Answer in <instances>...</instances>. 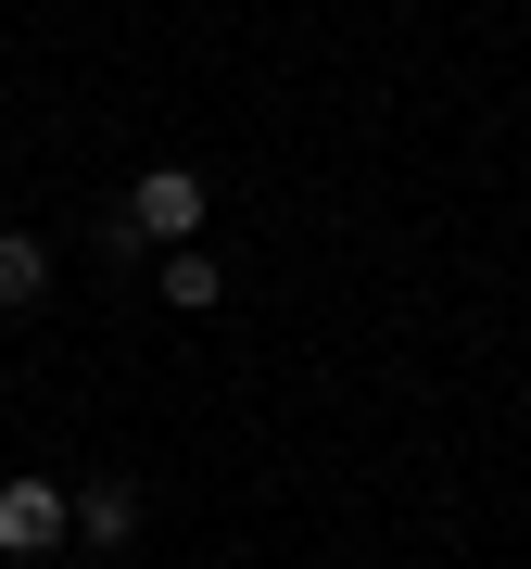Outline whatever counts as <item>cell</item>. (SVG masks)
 Returning <instances> with one entry per match:
<instances>
[{
	"instance_id": "6da1fadb",
	"label": "cell",
	"mask_w": 531,
	"mask_h": 569,
	"mask_svg": "<svg viewBox=\"0 0 531 569\" xmlns=\"http://www.w3.org/2000/svg\"><path fill=\"white\" fill-rule=\"evenodd\" d=\"M203 203H216V190L190 178V164H140V178H127V228H140V241H164V253L203 241Z\"/></svg>"
},
{
	"instance_id": "7a4b0ae2",
	"label": "cell",
	"mask_w": 531,
	"mask_h": 569,
	"mask_svg": "<svg viewBox=\"0 0 531 569\" xmlns=\"http://www.w3.org/2000/svg\"><path fill=\"white\" fill-rule=\"evenodd\" d=\"M77 531V493L63 481H0V557H51Z\"/></svg>"
},
{
	"instance_id": "3957f363",
	"label": "cell",
	"mask_w": 531,
	"mask_h": 569,
	"mask_svg": "<svg viewBox=\"0 0 531 569\" xmlns=\"http://www.w3.org/2000/svg\"><path fill=\"white\" fill-rule=\"evenodd\" d=\"M77 545H102V557H127V545H140V481H127V468L77 481Z\"/></svg>"
},
{
	"instance_id": "277c9868",
	"label": "cell",
	"mask_w": 531,
	"mask_h": 569,
	"mask_svg": "<svg viewBox=\"0 0 531 569\" xmlns=\"http://www.w3.org/2000/svg\"><path fill=\"white\" fill-rule=\"evenodd\" d=\"M39 291H51V241L39 228H0V317H26Z\"/></svg>"
},
{
	"instance_id": "5b68a950",
	"label": "cell",
	"mask_w": 531,
	"mask_h": 569,
	"mask_svg": "<svg viewBox=\"0 0 531 569\" xmlns=\"http://www.w3.org/2000/svg\"><path fill=\"white\" fill-rule=\"evenodd\" d=\"M164 305H178V317H216V305H228V266H216L203 241H178V253H164Z\"/></svg>"
}]
</instances>
